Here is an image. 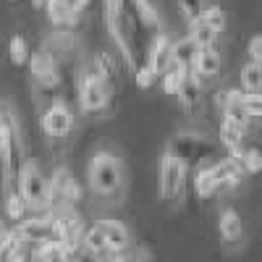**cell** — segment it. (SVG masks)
I'll list each match as a JSON object with an SVG mask.
<instances>
[{
  "instance_id": "1",
  "label": "cell",
  "mask_w": 262,
  "mask_h": 262,
  "mask_svg": "<svg viewBox=\"0 0 262 262\" xmlns=\"http://www.w3.org/2000/svg\"><path fill=\"white\" fill-rule=\"evenodd\" d=\"M105 24L131 71L149 66V45L163 34L160 13L149 0H102Z\"/></svg>"
},
{
  "instance_id": "2",
  "label": "cell",
  "mask_w": 262,
  "mask_h": 262,
  "mask_svg": "<svg viewBox=\"0 0 262 262\" xmlns=\"http://www.w3.org/2000/svg\"><path fill=\"white\" fill-rule=\"evenodd\" d=\"M168 152L186 170L210 168V165L223 160L221 144H215L212 139H207L202 134H176V137L170 139V144H168Z\"/></svg>"
},
{
  "instance_id": "3",
  "label": "cell",
  "mask_w": 262,
  "mask_h": 262,
  "mask_svg": "<svg viewBox=\"0 0 262 262\" xmlns=\"http://www.w3.org/2000/svg\"><path fill=\"white\" fill-rule=\"evenodd\" d=\"M90 186L100 194V196H111L121 189L123 184V173H121V163L116 160V155L100 149L97 155L90 160Z\"/></svg>"
},
{
  "instance_id": "4",
  "label": "cell",
  "mask_w": 262,
  "mask_h": 262,
  "mask_svg": "<svg viewBox=\"0 0 262 262\" xmlns=\"http://www.w3.org/2000/svg\"><path fill=\"white\" fill-rule=\"evenodd\" d=\"M13 189L24 196V202H27L29 207H34V210H50V207H53L50 184H48V179L39 173V168H37L34 163H24V168H21Z\"/></svg>"
},
{
  "instance_id": "5",
  "label": "cell",
  "mask_w": 262,
  "mask_h": 262,
  "mask_svg": "<svg viewBox=\"0 0 262 262\" xmlns=\"http://www.w3.org/2000/svg\"><path fill=\"white\" fill-rule=\"evenodd\" d=\"M53 236L55 242L63 244L74 257L81 254V242H84V223L79 212H74L71 207H63L60 212L53 215Z\"/></svg>"
},
{
  "instance_id": "6",
  "label": "cell",
  "mask_w": 262,
  "mask_h": 262,
  "mask_svg": "<svg viewBox=\"0 0 262 262\" xmlns=\"http://www.w3.org/2000/svg\"><path fill=\"white\" fill-rule=\"evenodd\" d=\"M76 95H79V105L81 111L86 113H97L107 105V97H111V90L107 84L95 74V71H84L79 76V84H76Z\"/></svg>"
},
{
  "instance_id": "7",
  "label": "cell",
  "mask_w": 262,
  "mask_h": 262,
  "mask_svg": "<svg viewBox=\"0 0 262 262\" xmlns=\"http://www.w3.org/2000/svg\"><path fill=\"white\" fill-rule=\"evenodd\" d=\"M184 181H186V168L165 149L160 158V196L168 202L179 200L184 194Z\"/></svg>"
},
{
  "instance_id": "8",
  "label": "cell",
  "mask_w": 262,
  "mask_h": 262,
  "mask_svg": "<svg viewBox=\"0 0 262 262\" xmlns=\"http://www.w3.org/2000/svg\"><path fill=\"white\" fill-rule=\"evenodd\" d=\"M29 69H32L34 81L42 86V90L55 92L58 86H60V71H58V63H55V58H53L45 48L37 50V53H32V58H29Z\"/></svg>"
},
{
  "instance_id": "9",
  "label": "cell",
  "mask_w": 262,
  "mask_h": 262,
  "mask_svg": "<svg viewBox=\"0 0 262 262\" xmlns=\"http://www.w3.org/2000/svg\"><path fill=\"white\" fill-rule=\"evenodd\" d=\"M24 244H45V242H55L53 236V215H34V217H24L16 228H13Z\"/></svg>"
},
{
  "instance_id": "10",
  "label": "cell",
  "mask_w": 262,
  "mask_h": 262,
  "mask_svg": "<svg viewBox=\"0 0 262 262\" xmlns=\"http://www.w3.org/2000/svg\"><path fill=\"white\" fill-rule=\"evenodd\" d=\"M0 155H3V163H6V176H8V184L16 186V179L21 168H24V144H21V137H18V128H13L8 137L0 139Z\"/></svg>"
},
{
  "instance_id": "11",
  "label": "cell",
  "mask_w": 262,
  "mask_h": 262,
  "mask_svg": "<svg viewBox=\"0 0 262 262\" xmlns=\"http://www.w3.org/2000/svg\"><path fill=\"white\" fill-rule=\"evenodd\" d=\"M39 123H42V131H45L48 137H66L74 126V116H71L69 105L63 100H53V105L42 113Z\"/></svg>"
},
{
  "instance_id": "12",
  "label": "cell",
  "mask_w": 262,
  "mask_h": 262,
  "mask_svg": "<svg viewBox=\"0 0 262 262\" xmlns=\"http://www.w3.org/2000/svg\"><path fill=\"white\" fill-rule=\"evenodd\" d=\"M50 184V196H53V202H63V207H69L74 205L79 196H81V186L76 184V179L71 176V170L69 168H58L53 176L48 179Z\"/></svg>"
},
{
  "instance_id": "13",
  "label": "cell",
  "mask_w": 262,
  "mask_h": 262,
  "mask_svg": "<svg viewBox=\"0 0 262 262\" xmlns=\"http://www.w3.org/2000/svg\"><path fill=\"white\" fill-rule=\"evenodd\" d=\"M102 236H105V244H107V252L111 254H121L126 247H128V231L121 221H113V217H102L97 221Z\"/></svg>"
},
{
  "instance_id": "14",
  "label": "cell",
  "mask_w": 262,
  "mask_h": 262,
  "mask_svg": "<svg viewBox=\"0 0 262 262\" xmlns=\"http://www.w3.org/2000/svg\"><path fill=\"white\" fill-rule=\"evenodd\" d=\"M170 60H173V39L163 32L152 39V45H149V69L160 76L170 66Z\"/></svg>"
},
{
  "instance_id": "15",
  "label": "cell",
  "mask_w": 262,
  "mask_h": 262,
  "mask_svg": "<svg viewBox=\"0 0 262 262\" xmlns=\"http://www.w3.org/2000/svg\"><path fill=\"white\" fill-rule=\"evenodd\" d=\"M191 71L200 76V81L202 79H212L217 71H221V55H217V50L215 48H200Z\"/></svg>"
},
{
  "instance_id": "16",
  "label": "cell",
  "mask_w": 262,
  "mask_h": 262,
  "mask_svg": "<svg viewBox=\"0 0 262 262\" xmlns=\"http://www.w3.org/2000/svg\"><path fill=\"white\" fill-rule=\"evenodd\" d=\"M212 173H215V179H217V186H238L244 179V170L242 165H238L236 160L231 158H223L221 163H215L212 165Z\"/></svg>"
},
{
  "instance_id": "17",
  "label": "cell",
  "mask_w": 262,
  "mask_h": 262,
  "mask_svg": "<svg viewBox=\"0 0 262 262\" xmlns=\"http://www.w3.org/2000/svg\"><path fill=\"white\" fill-rule=\"evenodd\" d=\"M217 231H221V236L226 238V242H238L244 233L242 228V215H238L233 207H226L221 212V217H217Z\"/></svg>"
},
{
  "instance_id": "18",
  "label": "cell",
  "mask_w": 262,
  "mask_h": 262,
  "mask_svg": "<svg viewBox=\"0 0 262 262\" xmlns=\"http://www.w3.org/2000/svg\"><path fill=\"white\" fill-rule=\"evenodd\" d=\"M196 53H200V45H196V42H194L189 34L173 42V63L184 66V69H194Z\"/></svg>"
},
{
  "instance_id": "19",
  "label": "cell",
  "mask_w": 262,
  "mask_h": 262,
  "mask_svg": "<svg viewBox=\"0 0 262 262\" xmlns=\"http://www.w3.org/2000/svg\"><path fill=\"white\" fill-rule=\"evenodd\" d=\"M189 71H191V69H184V66H179V63L170 60V66L160 74L163 92H165V95H179V90H181V84H184V79H186Z\"/></svg>"
},
{
  "instance_id": "20",
  "label": "cell",
  "mask_w": 262,
  "mask_h": 262,
  "mask_svg": "<svg viewBox=\"0 0 262 262\" xmlns=\"http://www.w3.org/2000/svg\"><path fill=\"white\" fill-rule=\"evenodd\" d=\"M191 186H194V191H196V196H212L217 189V179H215V173H212V165L210 168H196L194 170V179H191Z\"/></svg>"
},
{
  "instance_id": "21",
  "label": "cell",
  "mask_w": 262,
  "mask_h": 262,
  "mask_svg": "<svg viewBox=\"0 0 262 262\" xmlns=\"http://www.w3.org/2000/svg\"><path fill=\"white\" fill-rule=\"evenodd\" d=\"M179 100L186 107H196V105H200V100H202V81H200V76H196L194 71L186 74L181 90H179Z\"/></svg>"
},
{
  "instance_id": "22",
  "label": "cell",
  "mask_w": 262,
  "mask_h": 262,
  "mask_svg": "<svg viewBox=\"0 0 262 262\" xmlns=\"http://www.w3.org/2000/svg\"><path fill=\"white\" fill-rule=\"evenodd\" d=\"M81 252L92 254V257H97V259H102L105 254H111V252H107V244H105V236H102V231H100V226H97V223H95L90 231H84Z\"/></svg>"
},
{
  "instance_id": "23",
  "label": "cell",
  "mask_w": 262,
  "mask_h": 262,
  "mask_svg": "<svg viewBox=\"0 0 262 262\" xmlns=\"http://www.w3.org/2000/svg\"><path fill=\"white\" fill-rule=\"evenodd\" d=\"M37 262H74L76 257L58 242H45L37 247Z\"/></svg>"
},
{
  "instance_id": "24",
  "label": "cell",
  "mask_w": 262,
  "mask_h": 262,
  "mask_svg": "<svg viewBox=\"0 0 262 262\" xmlns=\"http://www.w3.org/2000/svg\"><path fill=\"white\" fill-rule=\"evenodd\" d=\"M92 71L107 84V90H113V86H116V81H118V66H116V60L107 53H97L95 55V69Z\"/></svg>"
},
{
  "instance_id": "25",
  "label": "cell",
  "mask_w": 262,
  "mask_h": 262,
  "mask_svg": "<svg viewBox=\"0 0 262 262\" xmlns=\"http://www.w3.org/2000/svg\"><path fill=\"white\" fill-rule=\"evenodd\" d=\"M217 34H221V32L210 29V27L205 24V21H200V18H196V21H191V24H189V37H191V39H194L200 48H215Z\"/></svg>"
},
{
  "instance_id": "26",
  "label": "cell",
  "mask_w": 262,
  "mask_h": 262,
  "mask_svg": "<svg viewBox=\"0 0 262 262\" xmlns=\"http://www.w3.org/2000/svg\"><path fill=\"white\" fill-rule=\"evenodd\" d=\"M45 11H48V18L58 27H71L79 16H74L69 8H66V0H48L45 3Z\"/></svg>"
},
{
  "instance_id": "27",
  "label": "cell",
  "mask_w": 262,
  "mask_h": 262,
  "mask_svg": "<svg viewBox=\"0 0 262 262\" xmlns=\"http://www.w3.org/2000/svg\"><path fill=\"white\" fill-rule=\"evenodd\" d=\"M244 134H247V131H242L238 126H233V123H228V121L221 123V144L228 149V155H231V152H236V149H242Z\"/></svg>"
},
{
  "instance_id": "28",
  "label": "cell",
  "mask_w": 262,
  "mask_h": 262,
  "mask_svg": "<svg viewBox=\"0 0 262 262\" xmlns=\"http://www.w3.org/2000/svg\"><path fill=\"white\" fill-rule=\"evenodd\" d=\"M8 53H11L13 66H24V63H29L32 50H29L27 37H24V34H13V37H11V42H8Z\"/></svg>"
},
{
  "instance_id": "29",
  "label": "cell",
  "mask_w": 262,
  "mask_h": 262,
  "mask_svg": "<svg viewBox=\"0 0 262 262\" xmlns=\"http://www.w3.org/2000/svg\"><path fill=\"white\" fill-rule=\"evenodd\" d=\"M236 163L242 165L244 176H247V173H249V176H254V173H262V152H259L257 147H247V149H242V158H238Z\"/></svg>"
},
{
  "instance_id": "30",
  "label": "cell",
  "mask_w": 262,
  "mask_h": 262,
  "mask_svg": "<svg viewBox=\"0 0 262 262\" xmlns=\"http://www.w3.org/2000/svg\"><path fill=\"white\" fill-rule=\"evenodd\" d=\"M242 86L244 92H262V66L247 63L242 69Z\"/></svg>"
},
{
  "instance_id": "31",
  "label": "cell",
  "mask_w": 262,
  "mask_h": 262,
  "mask_svg": "<svg viewBox=\"0 0 262 262\" xmlns=\"http://www.w3.org/2000/svg\"><path fill=\"white\" fill-rule=\"evenodd\" d=\"M27 210H29V205L24 202V196L13 189V191L6 196V215L11 217V221H24Z\"/></svg>"
},
{
  "instance_id": "32",
  "label": "cell",
  "mask_w": 262,
  "mask_h": 262,
  "mask_svg": "<svg viewBox=\"0 0 262 262\" xmlns=\"http://www.w3.org/2000/svg\"><path fill=\"white\" fill-rule=\"evenodd\" d=\"M200 21H205V24H207L210 29H215V32H223V27H226V13L221 11V6H212V3H210V6H205Z\"/></svg>"
},
{
  "instance_id": "33",
  "label": "cell",
  "mask_w": 262,
  "mask_h": 262,
  "mask_svg": "<svg viewBox=\"0 0 262 262\" xmlns=\"http://www.w3.org/2000/svg\"><path fill=\"white\" fill-rule=\"evenodd\" d=\"M205 0H179V11H181V16L189 21V24H191V21H196V18H200L202 16V11H205Z\"/></svg>"
},
{
  "instance_id": "34",
  "label": "cell",
  "mask_w": 262,
  "mask_h": 262,
  "mask_svg": "<svg viewBox=\"0 0 262 262\" xmlns=\"http://www.w3.org/2000/svg\"><path fill=\"white\" fill-rule=\"evenodd\" d=\"M242 105H244V111H247L254 121L262 118V92H244Z\"/></svg>"
},
{
  "instance_id": "35",
  "label": "cell",
  "mask_w": 262,
  "mask_h": 262,
  "mask_svg": "<svg viewBox=\"0 0 262 262\" xmlns=\"http://www.w3.org/2000/svg\"><path fill=\"white\" fill-rule=\"evenodd\" d=\"M13 128H18L16 126V116H13V111H11V105H0V139L3 137H8Z\"/></svg>"
},
{
  "instance_id": "36",
  "label": "cell",
  "mask_w": 262,
  "mask_h": 262,
  "mask_svg": "<svg viewBox=\"0 0 262 262\" xmlns=\"http://www.w3.org/2000/svg\"><path fill=\"white\" fill-rule=\"evenodd\" d=\"M247 55H249V63H257L262 66V34H254L247 45Z\"/></svg>"
},
{
  "instance_id": "37",
  "label": "cell",
  "mask_w": 262,
  "mask_h": 262,
  "mask_svg": "<svg viewBox=\"0 0 262 262\" xmlns=\"http://www.w3.org/2000/svg\"><path fill=\"white\" fill-rule=\"evenodd\" d=\"M90 3H92V0H66V8H69L74 16H81V11L90 6Z\"/></svg>"
},
{
  "instance_id": "38",
  "label": "cell",
  "mask_w": 262,
  "mask_h": 262,
  "mask_svg": "<svg viewBox=\"0 0 262 262\" xmlns=\"http://www.w3.org/2000/svg\"><path fill=\"white\" fill-rule=\"evenodd\" d=\"M8 186V176H6V163H3V155H0V194H3V189Z\"/></svg>"
},
{
  "instance_id": "39",
  "label": "cell",
  "mask_w": 262,
  "mask_h": 262,
  "mask_svg": "<svg viewBox=\"0 0 262 262\" xmlns=\"http://www.w3.org/2000/svg\"><path fill=\"white\" fill-rule=\"evenodd\" d=\"M137 262H152V254H149V249L139 247V249H137Z\"/></svg>"
},
{
  "instance_id": "40",
  "label": "cell",
  "mask_w": 262,
  "mask_h": 262,
  "mask_svg": "<svg viewBox=\"0 0 262 262\" xmlns=\"http://www.w3.org/2000/svg\"><path fill=\"white\" fill-rule=\"evenodd\" d=\"M74 262H100V259H97V257H92V254H86V252H81Z\"/></svg>"
},
{
  "instance_id": "41",
  "label": "cell",
  "mask_w": 262,
  "mask_h": 262,
  "mask_svg": "<svg viewBox=\"0 0 262 262\" xmlns=\"http://www.w3.org/2000/svg\"><path fill=\"white\" fill-rule=\"evenodd\" d=\"M8 233H11V228H8V226L3 223V217H0V242H3V238H6Z\"/></svg>"
},
{
  "instance_id": "42",
  "label": "cell",
  "mask_w": 262,
  "mask_h": 262,
  "mask_svg": "<svg viewBox=\"0 0 262 262\" xmlns=\"http://www.w3.org/2000/svg\"><path fill=\"white\" fill-rule=\"evenodd\" d=\"M45 3H48V0H32L34 8H45Z\"/></svg>"
}]
</instances>
